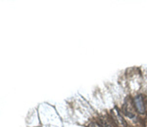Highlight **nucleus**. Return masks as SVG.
Masks as SVG:
<instances>
[{
    "mask_svg": "<svg viewBox=\"0 0 147 127\" xmlns=\"http://www.w3.org/2000/svg\"><path fill=\"white\" fill-rule=\"evenodd\" d=\"M134 103H132V101L130 100L129 97H127L125 100L124 103V112L125 114L129 118H134L136 117V110L134 107Z\"/></svg>",
    "mask_w": 147,
    "mask_h": 127,
    "instance_id": "nucleus-1",
    "label": "nucleus"
},
{
    "mask_svg": "<svg viewBox=\"0 0 147 127\" xmlns=\"http://www.w3.org/2000/svg\"><path fill=\"white\" fill-rule=\"evenodd\" d=\"M134 107L137 112L139 114H144L145 112V105H144V101H143V97L141 95H138L136 97H134Z\"/></svg>",
    "mask_w": 147,
    "mask_h": 127,
    "instance_id": "nucleus-2",
    "label": "nucleus"
},
{
    "mask_svg": "<svg viewBox=\"0 0 147 127\" xmlns=\"http://www.w3.org/2000/svg\"><path fill=\"white\" fill-rule=\"evenodd\" d=\"M113 118H114V121L116 122V123L118 124V126L120 127H127V123H125V121L124 120V118H123L122 114H120L119 110L117 109V108H115V109L113 110Z\"/></svg>",
    "mask_w": 147,
    "mask_h": 127,
    "instance_id": "nucleus-3",
    "label": "nucleus"
},
{
    "mask_svg": "<svg viewBox=\"0 0 147 127\" xmlns=\"http://www.w3.org/2000/svg\"><path fill=\"white\" fill-rule=\"evenodd\" d=\"M88 127H100V126H99V125H98V124H97V123H93V122H92V123H90V124H89V125H88Z\"/></svg>",
    "mask_w": 147,
    "mask_h": 127,
    "instance_id": "nucleus-4",
    "label": "nucleus"
}]
</instances>
